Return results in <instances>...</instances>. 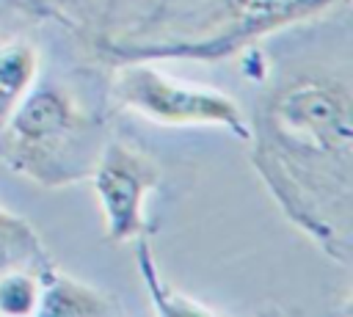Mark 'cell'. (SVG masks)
<instances>
[{
	"label": "cell",
	"instance_id": "6da1fadb",
	"mask_svg": "<svg viewBox=\"0 0 353 317\" xmlns=\"http://www.w3.org/2000/svg\"><path fill=\"white\" fill-rule=\"evenodd\" d=\"M251 163L279 209L325 256L353 251V88L347 69L298 66L248 121Z\"/></svg>",
	"mask_w": 353,
	"mask_h": 317
},
{
	"label": "cell",
	"instance_id": "7a4b0ae2",
	"mask_svg": "<svg viewBox=\"0 0 353 317\" xmlns=\"http://www.w3.org/2000/svg\"><path fill=\"white\" fill-rule=\"evenodd\" d=\"M102 143L99 119L58 83H36L0 127L3 160L47 187L88 176Z\"/></svg>",
	"mask_w": 353,
	"mask_h": 317
},
{
	"label": "cell",
	"instance_id": "3957f363",
	"mask_svg": "<svg viewBox=\"0 0 353 317\" xmlns=\"http://www.w3.org/2000/svg\"><path fill=\"white\" fill-rule=\"evenodd\" d=\"M113 99L119 108L160 127H215L248 141V119L229 94L176 80L149 61H124L119 66Z\"/></svg>",
	"mask_w": 353,
	"mask_h": 317
},
{
	"label": "cell",
	"instance_id": "277c9868",
	"mask_svg": "<svg viewBox=\"0 0 353 317\" xmlns=\"http://www.w3.org/2000/svg\"><path fill=\"white\" fill-rule=\"evenodd\" d=\"M88 176L110 243H135L154 232L146 218V198L160 185V163L152 154L127 141H105Z\"/></svg>",
	"mask_w": 353,
	"mask_h": 317
},
{
	"label": "cell",
	"instance_id": "5b68a950",
	"mask_svg": "<svg viewBox=\"0 0 353 317\" xmlns=\"http://www.w3.org/2000/svg\"><path fill=\"white\" fill-rule=\"evenodd\" d=\"M41 276V317H108L116 314V303L110 295L85 284L69 273H61L55 265L39 273Z\"/></svg>",
	"mask_w": 353,
	"mask_h": 317
},
{
	"label": "cell",
	"instance_id": "8992f818",
	"mask_svg": "<svg viewBox=\"0 0 353 317\" xmlns=\"http://www.w3.org/2000/svg\"><path fill=\"white\" fill-rule=\"evenodd\" d=\"M41 74V52L28 39L0 41V127L33 91Z\"/></svg>",
	"mask_w": 353,
	"mask_h": 317
},
{
	"label": "cell",
	"instance_id": "52a82bcc",
	"mask_svg": "<svg viewBox=\"0 0 353 317\" xmlns=\"http://www.w3.org/2000/svg\"><path fill=\"white\" fill-rule=\"evenodd\" d=\"M52 265L39 232L28 218L0 204V273L3 270H47Z\"/></svg>",
	"mask_w": 353,
	"mask_h": 317
},
{
	"label": "cell",
	"instance_id": "ba28073f",
	"mask_svg": "<svg viewBox=\"0 0 353 317\" xmlns=\"http://www.w3.org/2000/svg\"><path fill=\"white\" fill-rule=\"evenodd\" d=\"M135 245H138V273H141L143 289L152 300V309L157 314H163V317H210V314H218V309L204 306L199 298H193L182 289H174L160 276V267H157L154 254L149 248V237H138Z\"/></svg>",
	"mask_w": 353,
	"mask_h": 317
},
{
	"label": "cell",
	"instance_id": "9c48e42d",
	"mask_svg": "<svg viewBox=\"0 0 353 317\" xmlns=\"http://www.w3.org/2000/svg\"><path fill=\"white\" fill-rule=\"evenodd\" d=\"M41 276L36 270H3L0 273V314L30 317L39 314Z\"/></svg>",
	"mask_w": 353,
	"mask_h": 317
}]
</instances>
